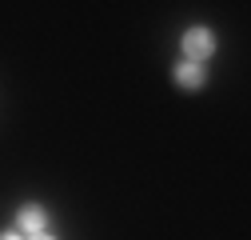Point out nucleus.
Instances as JSON below:
<instances>
[{
  "label": "nucleus",
  "mask_w": 251,
  "mask_h": 240,
  "mask_svg": "<svg viewBox=\"0 0 251 240\" xmlns=\"http://www.w3.org/2000/svg\"><path fill=\"white\" fill-rule=\"evenodd\" d=\"M16 228L24 236H40L48 228V212H44L40 204H24V208H16Z\"/></svg>",
  "instance_id": "obj_2"
},
{
  "label": "nucleus",
  "mask_w": 251,
  "mask_h": 240,
  "mask_svg": "<svg viewBox=\"0 0 251 240\" xmlns=\"http://www.w3.org/2000/svg\"><path fill=\"white\" fill-rule=\"evenodd\" d=\"M24 240H56V236H48V232H40V236H24Z\"/></svg>",
  "instance_id": "obj_5"
},
{
  "label": "nucleus",
  "mask_w": 251,
  "mask_h": 240,
  "mask_svg": "<svg viewBox=\"0 0 251 240\" xmlns=\"http://www.w3.org/2000/svg\"><path fill=\"white\" fill-rule=\"evenodd\" d=\"M179 44H183V56L192 60V64H203V60L215 52V32H211V28H203V24H192V28L183 32Z\"/></svg>",
  "instance_id": "obj_1"
},
{
  "label": "nucleus",
  "mask_w": 251,
  "mask_h": 240,
  "mask_svg": "<svg viewBox=\"0 0 251 240\" xmlns=\"http://www.w3.org/2000/svg\"><path fill=\"white\" fill-rule=\"evenodd\" d=\"M176 84H179V88H187V92L203 88V84H207V72H203V64H192V60L176 64Z\"/></svg>",
  "instance_id": "obj_3"
},
{
  "label": "nucleus",
  "mask_w": 251,
  "mask_h": 240,
  "mask_svg": "<svg viewBox=\"0 0 251 240\" xmlns=\"http://www.w3.org/2000/svg\"><path fill=\"white\" fill-rule=\"evenodd\" d=\"M0 240H24L20 232H0Z\"/></svg>",
  "instance_id": "obj_4"
}]
</instances>
